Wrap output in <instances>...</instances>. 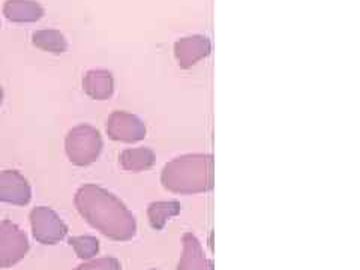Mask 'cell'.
I'll list each match as a JSON object with an SVG mask.
<instances>
[{
	"label": "cell",
	"instance_id": "5bb4252c",
	"mask_svg": "<svg viewBox=\"0 0 360 270\" xmlns=\"http://www.w3.org/2000/svg\"><path fill=\"white\" fill-rule=\"evenodd\" d=\"M33 42L38 47L53 51V53H62L66 50V39L58 30H41L33 35Z\"/></svg>",
	"mask_w": 360,
	"mask_h": 270
},
{
	"label": "cell",
	"instance_id": "2e32d148",
	"mask_svg": "<svg viewBox=\"0 0 360 270\" xmlns=\"http://www.w3.org/2000/svg\"><path fill=\"white\" fill-rule=\"evenodd\" d=\"M75 270H122V266H120V262L116 260V258L105 257V258H96V260L84 263L82 266H78Z\"/></svg>",
	"mask_w": 360,
	"mask_h": 270
},
{
	"label": "cell",
	"instance_id": "52a82bcc",
	"mask_svg": "<svg viewBox=\"0 0 360 270\" xmlns=\"http://www.w3.org/2000/svg\"><path fill=\"white\" fill-rule=\"evenodd\" d=\"M212 45L209 38L202 35H193L179 39L174 44V54L179 65L182 68H191L209 56Z\"/></svg>",
	"mask_w": 360,
	"mask_h": 270
},
{
	"label": "cell",
	"instance_id": "30bf717a",
	"mask_svg": "<svg viewBox=\"0 0 360 270\" xmlns=\"http://www.w3.org/2000/svg\"><path fill=\"white\" fill-rule=\"evenodd\" d=\"M120 164L125 170L143 172L155 164V152L149 148H132L120 153Z\"/></svg>",
	"mask_w": 360,
	"mask_h": 270
},
{
	"label": "cell",
	"instance_id": "8fae6325",
	"mask_svg": "<svg viewBox=\"0 0 360 270\" xmlns=\"http://www.w3.org/2000/svg\"><path fill=\"white\" fill-rule=\"evenodd\" d=\"M5 13L11 20L15 21H37L42 17L44 11L37 2H30V0H9L5 6Z\"/></svg>",
	"mask_w": 360,
	"mask_h": 270
},
{
	"label": "cell",
	"instance_id": "8992f818",
	"mask_svg": "<svg viewBox=\"0 0 360 270\" xmlns=\"http://www.w3.org/2000/svg\"><path fill=\"white\" fill-rule=\"evenodd\" d=\"M107 131L111 139L120 141H140L146 137V125L144 122L135 115L127 111H115L108 119Z\"/></svg>",
	"mask_w": 360,
	"mask_h": 270
},
{
	"label": "cell",
	"instance_id": "9a60e30c",
	"mask_svg": "<svg viewBox=\"0 0 360 270\" xmlns=\"http://www.w3.org/2000/svg\"><path fill=\"white\" fill-rule=\"evenodd\" d=\"M70 245L74 246L77 255L80 258H92L99 251V242L92 236H82V238H71Z\"/></svg>",
	"mask_w": 360,
	"mask_h": 270
},
{
	"label": "cell",
	"instance_id": "6da1fadb",
	"mask_svg": "<svg viewBox=\"0 0 360 270\" xmlns=\"http://www.w3.org/2000/svg\"><path fill=\"white\" fill-rule=\"evenodd\" d=\"M75 205L83 218L115 240H131L137 234V219L123 202L108 191L94 185L77 193Z\"/></svg>",
	"mask_w": 360,
	"mask_h": 270
},
{
	"label": "cell",
	"instance_id": "4fadbf2b",
	"mask_svg": "<svg viewBox=\"0 0 360 270\" xmlns=\"http://www.w3.org/2000/svg\"><path fill=\"white\" fill-rule=\"evenodd\" d=\"M0 197L17 205H26L30 198V189L20 176H8L0 186Z\"/></svg>",
	"mask_w": 360,
	"mask_h": 270
},
{
	"label": "cell",
	"instance_id": "ba28073f",
	"mask_svg": "<svg viewBox=\"0 0 360 270\" xmlns=\"http://www.w3.org/2000/svg\"><path fill=\"white\" fill-rule=\"evenodd\" d=\"M184 250L177 263V270H213V264L206 257L197 236L185 233L182 238Z\"/></svg>",
	"mask_w": 360,
	"mask_h": 270
},
{
	"label": "cell",
	"instance_id": "7c38bea8",
	"mask_svg": "<svg viewBox=\"0 0 360 270\" xmlns=\"http://www.w3.org/2000/svg\"><path fill=\"white\" fill-rule=\"evenodd\" d=\"M84 89L96 99L108 98L112 94V77L108 71H90L84 78Z\"/></svg>",
	"mask_w": 360,
	"mask_h": 270
},
{
	"label": "cell",
	"instance_id": "277c9868",
	"mask_svg": "<svg viewBox=\"0 0 360 270\" xmlns=\"http://www.w3.org/2000/svg\"><path fill=\"white\" fill-rule=\"evenodd\" d=\"M29 242L26 234L11 222L0 224V267L13 266L26 255Z\"/></svg>",
	"mask_w": 360,
	"mask_h": 270
},
{
	"label": "cell",
	"instance_id": "9c48e42d",
	"mask_svg": "<svg viewBox=\"0 0 360 270\" xmlns=\"http://www.w3.org/2000/svg\"><path fill=\"white\" fill-rule=\"evenodd\" d=\"M180 210H182V206H180V202L176 200L150 202L148 207V217H149L152 229L162 230L165 227L167 221L173 217H177Z\"/></svg>",
	"mask_w": 360,
	"mask_h": 270
},
{
	"label": "cell",
	"instance_id": "3957f363",
	"mask_svg": "<svg viewBox=\"0 0 360 270\" xmlns=\"http://www.w3.org/2000/svg\"><path fill=\"white\" fill-rule=\"evenodd\" d=\"M101 148H103V141H101L99 132L90 127L75 128L68 137V153L71 160L78 164L92 162Z\"/></svg>",
	"mask_w": 360,
	"mask_h": 270
},
{
	"label": "cell",
	"instance_id": "5b68a950",
	"mask_svg": "<svg viewBox=\"0 0 360 270\" xmlns=\"http://www.w3.org/2000/svg\"><path fill=\"white\" fill-rule=\"evenodd\" d=\"M33 234L41 243H56L65 238L66 225L49 207H37L30 215Z\"/></svg>",
	"mask_w": 360,
	"mask_h": 270
},
{
	"label": "cell",
	"instance_id": "7a4b0ae2",
	"mask_svg": "<svg viewBox=\"0 0 360 270\" xmlns=\"http://www.w3.org/2000/svg\"><path fill=\"white\" fill-rule=\"evenodd\" d=\"M161 182L176 194L206 193L213 186V156L186 153L177 156L162 168Z\"/></svg>",
	"mask_w": 360,
	"mask_h": 270
}]
</instances>
